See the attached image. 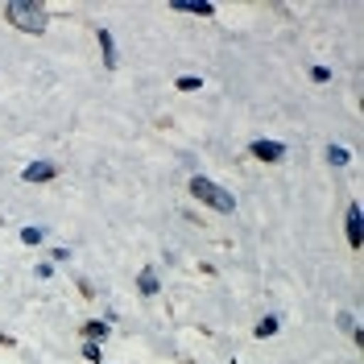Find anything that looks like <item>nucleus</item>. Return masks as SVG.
<instances>
[{"label": "nucleus", "instance_id": "f257e3e1", "mask_svg": "<svg viewBox=\"0 0 364 364\" xmlns=\"http://www.w3.org/2000/svg\"><path fill=\"white\" fill-rule=\"evenodd\" d=\"M4 21L13 25L17 33L38 38V33L50 29V9L38 4V0H4Z\"/></svg>", "mask_w": 364, "mask_h": 364}, {"label": "nucleus", "instance_id": "f03ea898", "mask_svg": "<svg viewBox=\"0 0 364 364\" xmlns=\"http://www.w3.org/2000/svg\"><path fill=\"white\" fill-rule=\"evenodd\" d=\"M186 186H191V195H195L203 207H211V211H220V215H232V211H236V195L224 191L220 182H211L207 174H191Z\"/></svg>", "mask_w": 364, "mask_h": 364}, {"label": "nucleus", "instance_id": "7ed1b4c3", "mask_svg": "<svg viewBox=\"0 0 364 364\" xmlns=\"http://www.w3.org/2000/svg\"><path fill=\"white\" fill-rule=\"evenodd\" d=\"M249 154L257 161H282V158H286V145H282V141H273V136H257V141L249 145Z\"/></svg>", "mask_w": 364, "mask_h": 364}, {"label": "nucleus", "instance_id": "20e7f679", "mask_svg": "<svg viewBox=\"0 0 364 364\" xmlns=\"http://www.w3.org/2000/svg\"><path fill=\"white\" fill-rule=\"evenodd\" d=\"M343 228H348V245H352V249H360V245H364V211H360V203H348Z\"/></svg>", "mask_w": 364, "mask_h": 364}, {"label": "nucleus", "instance_id": "39448f33", "mask_svg": "<svg viewBox=\"0 0 364 364\" xmlns=\"http://www.w3.org/2000/svg\"><path fill=\"white\" fill-rule=\"evenodd\" d=\"M95 42H100L104 70H116V63H120V58H116V38H112V29H104V25H100V29H95Z\"/></svg>", "mask_w": 364, "mask_h": 364}, {"label": "nucleus", "instance_id": "423d86ee", "mask_svg": "<svg viewBox=\"0 0 364 364\" xmlns=\"http://www.w3.org/2000/svg\"><path fill=\"white\" fill-rule=\"evenodd\" d=\"M58 178V166L54 161H29L21 170V182H54Z\"/></svg>", "mask_w": 364, "mask_h": 364}, {"label": "nucleus", "instance_id": "0eeeda50", "mask_svg": "<svg viewBox=\"0 0 364 364\" xmlns=\"http://www.w3.org/2000/svg\"><path fill=\"white\" fill-rule=\"evenodd\" d=\"M174 13H195V17H215V4L211 0H170Z\"/></svg>", "mask_w": 364, "mask_h": 364}, {"label": "nucleus", "instance_id": "6e6552de", "mask_svg": "<svg viewBox=\"0 0 364 364\" xmlns=\"http://www.w3.org/2000/svg\"><path fill=\"white\" fill-rule=\"evenodd\" d=\"M79 331H83V340H91V343H104L108 336H112V323H108V318H87V323H83Z\"/></svg>", "mask_w": 364, "mask_h": 364}, {"label": "nucleus", "instance_id": "1a4fd4ad", "mask_svg": "<svg viewBox=\"0 0 364 364\" xmlns=\"http://www.w3.org/2000/svg\"><path fill=\"white\" fill-rule=\"evenodd\" d=\"M136 290H141L145 298H154L161 290V277L154 269H141V273H136Z\"/></svg>", "mask_w": 364, "mask_h": 364}, {"label": "nucleus", "instance_id": "9d476101", "mask_svg": "<svg viewBox=\"0 0 364 364\" xmlns=\"http://www.w3.org/2000/svg\"><path fill=\"white\" fill-rule=\"evenodd\" d=\"M277 331H282V318H277V315H265L257 327H252V336H257V340H273Z\"/></svg>", "mask_w": 364, "mask_h": 364}, {"label": "nucleus", "instance_id": "9b49d317", "mask_svg": "<svg viewBox=\"0 0 364 364\" xmlns=\"http://www.w3.org/2000/svg\"><path fill=\"white\" fill-rule=\"evenodd\" d=\"M323 158H327V166H336V170H340V166H348V161H352V149H343V145H336V141H331Z\"/></svg>", "mask_w": 364, "mask_h": 364}, {"label": "nucleus", "instance_id": "f8f14e48", "mask_svg": "<svg viewBox=\"0 0 364 364\" xmlns=\"http://www.w3.org/2000/svg\"><path fill=\"white\" fill-rule=\"evenodd\" d=\"M21 245H29V249H38V245H46V228H38V224H25V228H21Z\"/></svg>", "mask_w": 364, "mask_h": 364}, {"label": "nucleus", "instance_id": "ddd939ff", "mask_svg": "<svg viewBox=\"0 0 364 364\" xmlns=\"http://www.w3.org/2000/svg\"><path fill=\"white\" fill-rule=\"evenodd\" d=\"M83 360H91V364H104V343H91V340H83Z\"/></svg>", "mask_w": 364, "mask_h": 364}, {"label": "nucleus", "instance_id": "4468645a", "mask_svg": "<svg viewBox=\"0 0 364 364\" xmlns=\"http://www.w3.org/2000/svg\"><path fill=\"white\" fill-rule=\"evenodd\" d=\"M174 87H178V91H199V87H203V75H178V79H174Z\"/></svg>", "mask_w": 364, "mask_h": 364}, {"label": "nucleus", "instance_id": "2eb2a0df", "mask_svg": "<svg viewBox=\"0 0 364 364\" xmlns=\"http://www.w3.org/2000/svg\"><path fill=\"white\" fill-rule=\"evenodd\" d=\"M311 79H315V83H331V70L327 67H311Z\"/></svg>", "mask_w": 364, "mask_h": 364}, {"label": "nucleus", "instance_id": "dca6fc26", "mask_svg": "<svg viewBox=\"0 0 364 364\" xmlns=\"http://www.w3.org/2000/svg\"><path fill=\"white\" fill-rule=\"evenodd\" d=\"M38 277H42V282H50V277H54V261H42V265H38Z\"/></svg>", "mask_w": 364, "mask_h": 364}, {"label": "nucleus", "instance_id": "f3484780", "mask_svg": "<svg viewBox=\"0 0 364 364\" xmlns=\"http://www.w3.org/2000/svg\"><path fill=\"white\" fill-rule=\"evenodd\" d=\"M340 327L343 331H356V315H340Z\"/></svg>", "mask_w": 364, "mask_h": 364}]
</instances>
